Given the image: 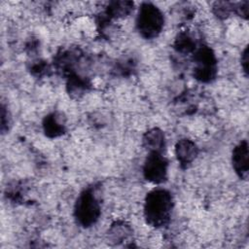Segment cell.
Returning <instances> with one entry per match:
<instances>
[{
    "label": "cell",
    "mask_w": 249,
    "mask_h": 249,
    "mask_svg": "<svg viewBox=\"0 0 249 249\" xmlns=\"http://www.w3.org/2000/svg\"><path fill=\"white\" fill-rule=\"evenodd\" d=\"M143 144L144 147L149 151V153H162L165 146L164 134L161 130L158 128H153L145 133L143 137Z\"/></svg>",
    "instance_id": "ba28073f"
},
{
    "label": "cell",
    "mask_w": 249,
    "mask_h": 249,
    "mask_svg": "<svg viewBox=\"0 0 249 249\" xmlns=\"http://www.w3.org/2000/svg\"><path fill=\"white\" fill-rule=\"evenodd\" d=\"M164 18L161 11L151 3H143L138 11L136 26L142 37L153 39L162 30Z\"/></svg>",
    "instance_id": "7a4b0ae2"
},
{
    "label": "cell",
    "mask_w": 249,
    "mask_h": 249,
    "mask_svg": "<svg viewBox=\"0 0 249 249\" xmlns=\"http://www.w3.org/2000/svg\"><path fill=\"white\" fill-rule=\"evenodd\" d=\"M175 48L182 53H189L195 49V42L188 34L179 35L175 43Z\"/></svg>",
    "instance_id": "7c38bea8"
},
{
    "label": "cell",
    "mask_w": 249,
    "mask_h": 249,
    "mask_svg": "<svg viewBox=\"0 0 249 249\" xmlns=\"http://www.w3.org/2000/svg\"><path fill=\"white\" fill-rule=\"evenodd\" d=\"M130 234V229L128 226L123 223H116L112 226L109 231V236L115 242H122L128 238Z\"/></svg>",
    "instance_id": "30bf717a"
},
{
    "label": "cell",
    "mask_w": 249,
    "mask_h": 249,
    "mask_svg": "<svg viewBox=\"0 0 249 249\" xmlns=\"http://www.w3.org/2000/svg\"><path fill=\"white\" fill-rule=\"evenodd\" d=\"M171 209L172 196L168 191L156 189L147 195L144 215L151 226L161 227L165 225L169 220Z\"/></svg>",
    "instance_id": "6da1fadb"
},
{
    "label": "cell",
    "mask_w": 249,
    "mask_h": 249,
    "mask_svg": "<svg viewBox=\"0 0 249 249\" xmlns=\"http://www.w3.org/2000/svg\"><path fill=\"white\" fill-rule=\"evenodd\" d=\"M44 126H45L46 133L51 136H57L61 134L63 131L62 123L58 122L57 118L54 115H51L46 118Z\"/></svg>",
    "instance_id": "8fae6325"
},
{
    "label": "cell",
    "mask_w": 249,
    "mask_h": 249,
    "mask_svg": "<svg viewBox=\"0 0 249 249\" xmlns=\"http://www.w3.org/2000/svg\"><path fill=\"white\" fill-rule=\"evenodd\" d=\"M241 66L243 68V71L247 74L248 73V50L245 48L241 54Z\"/></svg>",
    "instance_id": "5bb4252c"
},
{
    "label": "cell",
    "mask_w": 249,
    "mask_h": 249,
    "mask_svg": "<svg viewBox=\"0 0 249 249\" xmlns=\"http://www.w3.org/2000/svg\"><path fill=\"white\" fill-rule=\"evenodd\" d=\"M133 9V3L129 1H113L109 3L107 13L114 18H123L127 16Z\"/></svg>",
    "instance_id": "9c48e42d"
},
{
    "label": "cell",
    "mask_w": 249,
    "mask_h": 249,
    "mask_svg": "<svg viewBox=\"0 0 249 249\" xmlns=\"http://www.w3.org/2000/svg\"><path fill=\"white\" fill-rule=\"evenodd\" d=\"M167 167L168 162L161 153L152 152L147 157L143 173L145 178L155 184H160L167 178Z\"/></svg>",
    "instance_id": "5b68a950"
},
{
    "label": "cell",
    "mask_w": 249,
    "mask_h": 249,
    "mask_svg": "<svg viewBox=\"0 0 249 249\" xmlns=\"http://www.w3.org/2000/svg\"><path fill=\"white\" fill-rule=\"evenodd\" d=\"M74 213L78 223L83 227H90L96 223L100 216V204L91 191H84L79 196Z\"/></svg>",
    "instance_id": "3957f363"
},
{
    "label": "cell",
    "mask_w": 249,
    "mask_h": 249,
    "mask_svg": "<svg viewBox=\"0 0 249 249\" xmlns=\"http://www.w3.org/2000/svg\"><path fill=\"white\" fill-rule=\"evenodd\" d=\"M248 144L244 140L240 142L232 152V165L235 172L239 175V177L245 179L248 175L249 169V156H248Z\"/></svg>",
    "instance_id": "8992f818"
},
{
    "label": "cell",
    "mask_w": 249,
    "mask_h": 249,
    "mask_svg": "<svg viewBox=\"0 0 249 249\" xmlns=\"http://www.w3.org/2000/svg\"><path fill=\"white\" fill-rule=\"evenodd\" d=\"M195 76L201 82H210L216 75V58L208 47H200L195 53Z\"/></svg>",
    "instance_id": "277c9868"
},
{
    "label": "cell",
    "mask_w": 249,
    "mask_h": 249,
    "mask_svg": "<svg viewBox=\"0 0 249 249\" xmlns=\"http://www.w3.org/2000/svg\"><path fill=\"white\" fill-rule=\"evenodd\" d=\"M235 8V5L230 2H217L214 5V12L218 17L227 18Z\"/></svg>",
    "instance_id": "4fadbf2b"
},
{
    "label": "cell",
    "mask_w": 249,
    "mask_h": 249,
    "mask_svg": "<svg viewBox=\"0 0 249 249\" xmlns=\"http://www.w3.org/2000/svg\"><path fill=\"white\" fill-rule=\"evenodd\" d=\"M197 153L198 150L196 145L190 139H181L176 144L175 154L181 165L187 166L193 162V160L197 156Z\"/></svg>",
    "instance_id": "52a82bcc"
}]
</instances>
